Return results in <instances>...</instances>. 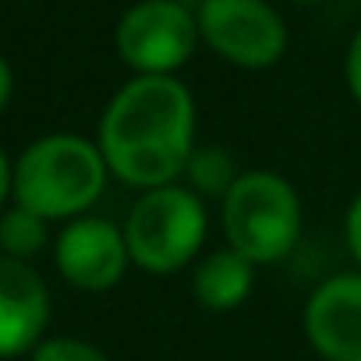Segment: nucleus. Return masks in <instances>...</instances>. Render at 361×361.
<instances>
[{"instance_id":"f257e3e1","label":"nucleus","mask_w":361,"mask_h":361,"mask_svg":"<svg viewBox=\"0 0 361 361\" xmlns=\"http://www.w3.org/2000/svg\"><path fill=\"white\" fill-rule=\"evenodd\" d=\"M199 131V110L192 89L177 75H135L124 82L96 131V145L110 166V177L135 192L177 185Z\"/></svg>"},{"instance_id":"f03ea898","label":"nucleus","mask_w":361,"mask_h":361,"mask_svg":"<svg viewBox=\"0 0 361 361\" xmlns=\"http://www.w3.org/2000/svg\"><path fill=\"white\" fill-rule=\"evenodd\" d=\"M110 166L99 145L85 135L57 131L36 138L15 159V206L32 209L47 224L54 220H78L106 192Z\"/></svg>"},{"instance_id":"7ed1b4c3","label":"nucleus","mask_w":361,"mask_h":361,"mask_svg":"<svg viewBox=\"0 0 361 361\" xmlns=\"http://www.w3.org/2000/svg\"><path fill=\"white\" fill-rule=\"evenodd\" d=\"M227 248L245 255L252 266L283 262L305 231V206L290 180L276 170H241L234 188L220 202Z\"/></svg>"},{"instance_id":"20e7f679","label":"nucleus","mask_w":361,"mask_h":361,"mask_svg":"<svg viewBox=\"0 0 361 361\" xmlns=\"http://www.w3.org/2000/svg\"><path fill=\"white\" fill-rule=\"evenodd\" d=\"M121 231L131 266L149 276H170L199 262V252L209 238V206L177 180V185L138 192Z\"/></svg>"},{"instance_id":"39448f33","label":"nucleus","mask_w":361,"mask_h":361,"mask_svg":"<svg viewBox=\"0 0 361 361\" xmlns=\"http://www.w3.org/2000/svg\"><path fill=\"white\" fill-rule=\"evenodd\" d=\"M121 61L135 75H177L202 43L199 18L180 0H138L114 32Z\"/></svg>"},{"instance_id":"423d86ee","label":"nucleus","mask_w":361,"mask_h":361,"mask_svg":"<svg viewBox=\"0 0 361 361\" xmlns=\"http://www.w3.org/2000/svg\"><path fill=\"white\" fill-rule=\"evenodd\" d=\"M202 43L234 68L266 71L287 54V22L269 0H199Z\"/></svg>"},{"instance_id":"0eeeda50","label":"nucleus","mask_w":361,"mask_h":361,"mask_svg":"<svg viewBox=\"0 0 361 361\" xmlns=\"http://www.w3.org/2000/svg\"><path fill=\"white\" fill-rule=\"evenodd\" d=\"M54 262L57 273L85 294H103L114 290L128 266V241L124 231L103 216H78L71 224H64V231L54 241Z\"/></svg>"},{"instance_id":"6e6552de","label":"nucleus","mask_w":361,"mask_h":361,"mask_svg":"<svg viewBox=\"0 0 361 361\" xmlns=\"http://www.w3.org/2000/svg\"><path fill=\"white\" fill-rule=\"evenodd\" d=\"M301 329L322 361H361V269L326 276L301 308Z\"/></svg>"},{"instance_id":"1a4fd4ad","label":"nucleus","mask_w":361,"mask_h":361,"mask_svg":"<svg viewBox=\"0 0 361 361\" xmlns=\"http://www.w3.org/2000/svg\"><path fill=\"white\" fill-rule=\"evenodd\" d=\"M50 290L43 276L18 259L0 255V357L32 354L47 340Z\"/></svg>"},{"instance_id":"9d476101","label":"nucleus","mask_w":361,"mask_h":361,"mask_svg":"<svg viewBox=\"0 0 361 361\" xmlns=\"http://www.w3.org/2000/svg\"><path fill=\"white\" fill-rule=\"evenodd\" d=\"M255 269L259 266H252L245 255H238L227 245L206 252L192 266V298L213 315L238 312L255 290Z\"/></svg>"},{"instance_id":"9b49d317","label":"nucleus","mask_w":361,"mask_h":361,"mask_svg":"<svg viewBox=\"0 0 361 361\" xmlns=\"http://www.w3.org/2000/svg\"><path fill=\"white\" fill-rule=\"evenodd\" d=\"M238 177H241V170H238V163H234V156H231L227 149H220V145H199V149L192 152L188 166H185L180 185H188V188H192L199 199H206V202H209V199L224 202Z\"/></svg>"},{"instance_id":"f8f14e48","label":"nucleus","mask_w":361,"mask_h":361,"mask_svg":"<svg viewBox=\"0 0 361 361\" xmlns=\"http://www.w3.org/2000/svg\"><path fill=\"white\" fill-rule=\"evenodd\" d=\"M50 245V227L43 216H36L25 206H11L0 216V255L29 262Z\"/></svg>"},{"instance_id":"ddd939ff","label":"nucleus","mask_w":361,"mask_h":361,"mask_svg":"<svg viewBox=\"0 0 361 361\" xmlns=\"http://www.w3.org/2000/svg\"><path fill=\"white\" fill-rule=\"evenodd\" d=\"M29 361H110V354L82 336H47Z\"/></svg>"},{"instance_id":"4468645a","label":"nucleus","mask_w":361,"mask_h":361,"mask_svg":"<svg viewBox=\"0 0 361 361\" xmlns=\"http://www.w3.org/2000/svg\"><path fill=\"white\" fill-rule=\"evenodd\" d=\"M343 245L354 259V269H361V192L350 199L347 216H343Z\"/></svg>"},{"instance_id":"2eb2a0df","label":"nucleus","mask_w":361,"mask_h":361,"mask_svg":"<svg viewBox=\"0 0 361 361\" xmlns=\"http://www.w3.org/2000/svg\"><path fill=\"white\" fill-rule=\"evenodd\" d=\"M343 78H347V89L354 96V103L361 106V29L350 36L347 43V57H343Z\"/></svg>"},{"instance_id":"dca6fc26","label":"nucleus","mask_w":361,"mask_h":361,"mask_svg":"<svg viewBox=\"0 0 361 361\" xmlns=\"http://www.w3.org/2000/svg\"><path fill=\"white\" fill-rule=\"evenodd\" d=\"M15 192V163L8 159V152L0 149V206H4Z\"/></svg>"},{"instance_id":"f3484780","label":"nucleus","mask_w":361,"mask_h":361,"mask_svg":"<svg viewBox=\"0 0 361 361\" xmlns=\"http://www.w3.org/2000/svg\"><path fill=\"white\" fill-rule=\"evenodd\" d=\"M11 89H15V75H11L8 61L0 57V110L8 106V99H11Z\"/></svg>"},{"instance_id":"a211bd4d","label":"nucleus","mask_w":361,"mask_h":361,"mask_svg":"<svg viewBox=\"0 0 361 361\" xmlns=\"http://www.w3.org/2000/svg\"><path fill=\"white\" fill-rule=\"evenodd\" d=\"M294 4H319V0H294Z\"/></svg>"}]
</instances>
